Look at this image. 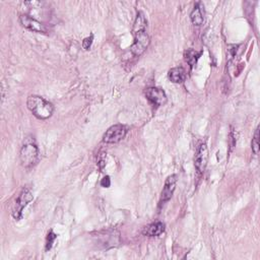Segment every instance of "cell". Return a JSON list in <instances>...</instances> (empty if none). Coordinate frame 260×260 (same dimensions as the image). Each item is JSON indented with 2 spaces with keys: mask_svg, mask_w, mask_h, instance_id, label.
<instances>
[{
  "mask_svg": "<svg viewBox=\"0 0 260 260\" xmlns=\"http://www.w3.org/2000/svg\"><path fill=\"white\" fill-rule=\"evenodd\" d=\"M251 148H252V152L255 155L259 154V148H260L259 146V127H257L255 130V133H254L252 142H251Z\"/></svg>",
  "mask_w": 260,
  "mask_h": 260,
  "instance_id": "obj_14",
  "label": "cell"
},
{
  "mask_svg": "<svg viewBox=\"0 0 260 260\" xmlns=\"http://www.w3.org/2000/svg\"><path fill=\"white\" fill-rule=\"evenodd\" d=\"M27 106L32 113V115L40 120L49 119L54 112V106L52 103L45 100L43 97L40 96H30L28 98Z\"/></svg>",
  "mask_w": 260,
  "mask_h": 260,
  "instance_id": "obj_2",
  "label": "cell"
},
{
  "mask_svg": "<svg viewBox=\"0 0 260 260\" xmlns=\"http://www.w3.org/2000/svg\"><path fill=\"white\" fill-rule=\"evenodd\" d=\"M204 6L202 5L201 2H197L194 6V9L190 13V19L193 25L195 26H201L204 22Z\"/></svg>",
  "mask_w": 260,
  "mask_h": 260,
  "instance_id": "obj_11",
  "label": "cell"
},
{
  "mask_svg": "<svg viewBox=\"0 0 260 260\" xmlns=\"http://www.w3.org/2000/svg\"><path fill=\"white\" fill-rule=\"evenodd\" d=\"M56 238H57V235L54 234L52 231H50V232L48 233L47 240H46V250L47 251L50 250L52 248V246H53V244H54Z\"/></svg>",
  "mask_w": 260,
  "mask_h": 260,
  "instance_id": "obj_15",
  "label": "cell"
},
{
  "mask_svg": "<svg viewBox=\"0 0 260 260\" xmlns=\"http://www.w3.org/2000/svg\"><path fill=\"white\" fill-rule=\"evenodd\" d=\"M20 159L22 165L29 169L34 167L39 160V149L34 137H27L23 143L20 152Z\"/></svg>",
  "mask_w": 260,
  "mask_h": 260,
  "instance_id": "obj_3",
  "label": "cell"
},
{
  "mask_svg": "<svg viewBox=\"0 0 260 260\" xmlns=\"http://www.w3.org/2000/svg\"><path fill=\"white\" fill-rule=\"evenodd\" d=\"M20 24L27 30L31 32H39V34H47L48 29L47 27L42 24L41 22L37 21L36 19L32 18L30 15L27 14H21L20 15Z\"/></svg>",
  "mask_w": 260,
  "mask_h": 260,
  "instance_id": "obj_6",
  "label": "cell"
},
{
  "mask_svg": "<svg viewBox=\"0 0 260 260\" xmlns=\"http://www.w3.org/2000/svg\"><path fill=\"white\" fill-rule=\"evenodd\" d=\"M165 232V225L162 222H155L143 228L142 234L149 237H158Z\"/></svg>",
  "mask_w": 260,
  "mask_h": 260,
  "instance_id": "obj_10",
  "label": "cell"
},
{
  "mask_svg": "<svg viewBox=\"0 0 260 260\" xmlns=\"http://www.w3.org/2000/svg\"><path fill=\"white\" fill-rule=\"evenodd\" d=\"M34 199V196L29 188H24L21 193L19 194L18 198L15 199L13 207H12V217L19 221L23 216V210L24 208Z\"/></svg>",
  "mask_w": 260,
  "mask_h": 260,
  "instance_id": "obj_4",
  "label": "cell"
},
{
  "mask_svg": "<svg viewBox=\"0 0 260 260\" xmlns=\"http://www.w3.org/2000/svg\"><path fill=\"white\" fill-rule=\"evenodd\" d=\"M128 128L123 124H116L111 126L103 136V141L106 143H118L127 134Z\"/></svg>",
  "mask_w": 260,
  "mask_h": 260,
  "instance_id": "obj_5",
  "label": "cell"
},
{
  "mask_svg": "<svg viewBox=\"0 0 260 260\" xmlns=\"http://www.w3.org/2000/svg\"><path fill=\"white\" fill-rule=\"evenodd\" d=\"M101 185H102L103 187H105V188L110 187V185H111V180H110V177H109V176H106V177H104V178L102 179Z\"/></svg>",
  "mask_w": 260,
  "mask_h": 260,
  "instance_id": "obj_17",
  "label": "cell"
},
{
  "mask_svg": "<svg viewBox=\"0 0 260 260\" xmlns=\"http://www.w3.org/2000/svg\"><path fill=\"white\" fill-rule=\"evenodd\" d=\"M177 181H178V176L177 175H171L167 178V180L165 182V186L162 188V195H161V203H164L169 201L172 196H173V193L176 189V185H177Z\"/></svg>",
  "mask_w": 260,
  "mask_h": 260,
  "instance_id": "obj_9",
  "label": "cell"
},
{
  "mask_svg": "<svg viewBox=\"0 0 260 260\" xmlns=\"http://www.w3.org/2000/svg\"><path fill=\"white\" fill-rule=\"evenodd\" d=\"M208 162V149L205 142L199 144L194 157V165L199 174L204 173Z\"/></svg>",
  "mask_w": 260,
  "mask_h": 260,
  "instance_id": "obj_7",
  "label": "cell"
},
{
  "mask_svg": "<svg viewBox=\"0 0 260 260\" xmlns=\"http://www.w3.org/2000/svg\"><path fill=\"white\" fill-rule=\"evenodd\" d=\"M93 41H94V35H91V37H88L83 41V47L85 50H89L93 44Z\"/></svg>",
  "mask_w": 260,
  "mask_h": 260,
  "instance_id": "obj_16",
  "label": "cell"
},
{
  "mask_svg": "<svg viewBox=\"0 0 260 260\" xmlns=\"http://www.w3.org/2000/svg\"><path fill=\"white\" fill-rule=\"evenodd\" d=\"M199 55H200V54H197L196 51L192 50V49H189V50H187V51L185 52V59H186V61L188 62V64L190 65V67H191V68L194 66L195 64H196Z\"/></svg>",
  "mask_w": 260,
  "mask_h": 260,
  "instance_id": "obj_13",
  "label": "cell"
},
{
  "mask_svg": "<svg viewBox=\"0 0 260 260\" xmlns=\"http://www.w3.org/2000/svg\"><path fill=\"white\" fill-rule=\"evenodd\" d=\"M169 78L174 84H182L186 79V71L183 67H174L169 71Z\"/></svg>",
  "mask_w": 260,
  "mask_h": 260,
  "instance_id": "obj_12",
  "label": "cell"
},
{
  "mask_svg": "<svg viewBox=\"0 0 260 260\" xmlns=\"http://www.w3.org/2000/svg\"><path fill=\"white\" fill-rule=\"evenodd\" d=\"M144 95L146 97V99H148L156 107L162 106L167 103V96L165 92L159 88L152 87V88L146 89L144 92Z\"/></svg>",
  "mask_w": 260,
  "mask_h": 260,
  "instance_id": "obj_8",
  "label": "cell"
},
{
  "mask_svg": "<svg viewBox=\"0 0 260 260\" xmlns=\"http://www.w3.org/2000/svg\"><path fill=\"white\" fill-rule=\"evenodd\" d=\"M146 27H148V22L145 20L144 14L139 11L132 29L134 42L130 47V51L134 56H140L150 46L151 39L148 32H146Z\"/></svg>",
  "mask_w": 260,
  "mask_h": 260,
  "instance_id": "obj_1",
  "label": "cell"
}]
</instances>
